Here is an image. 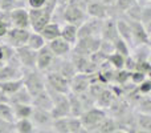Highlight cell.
<instances>
[{
    "label": "cell",
    "mask_w": 151,
    "mask_h": 133,
    "mask_svg": "<svg viewBox=\"0 0 151 133\" xmlns=\"http://www.w3.org/2000/svg\"><path fill=\"white\" fill-rule=\"evenodd\" d=\"M134 125L142 131L151 132V115L134 112Z\"/></svg>",
    "instance_id": "484cf974"
},
{
    "label": "cell",
    "mask_w": 151,
    "mask_h": 133,
    "mask_svg": "<svg viewBox=\"0 0 151 133\" xmlns=\"http://www.w3.org/2000/svg\"><path fill=\"white\" fill-rule=\"evenodd\" d=\"M27 47H29L31 49H33V51H40L42 47H45L47 45V41H45L44 39H42V36L39 33V32H32L31 31V33H29V37H28V40H27Z\"/></svg>",
    "instance_id": "83f0119b"
},
{
    "label": "cell",
    "mask_w": 151,
    "mask_h": 133,
    "mask_svg": "<svg viewBox=\"0 0 151 133\" xmlns=\"http://www.w3.org/2000/svg\"><path fill=\"white\" fill-rule=\"evenodd\" d=\"M60 17L65 24H70L74 27H80L88 19L86 15V5L80 3L78 0H72L68 5H65L64 8L56 7L55 12L52 15V20L56 17Z\"/></svg>",
    "instance_id": "6da1fadb"
},
{
    "label": "cell",
    "mask_w": 151,
    "mask_h": 133,
    "mask_svg": "<svg viewBox=\"0 0 151 133\" xmlns=\"http://www.w3.org/2000/svg\"><path fill=\"white\" fill-rule=\"evenodd\" d=\"M48 47L56 57H68L72 52V47L66 41H64L61 37H57L50 43H48Z\"/></svg>",
    "instance_id": "ac0fdd59"
},
{
    "label": "cell",
    "mask_w": 151,
    "mask_h": 133,
    "mask_svg": "<svg viewBox=\"0 0 151 133\" xmlns=\"http://www.w3.org/2000/svg\"><path fill=\"white\" fill-rule=\"evenodd\" d=\"M15 53L17 56L23 69H36V56H37L36 51L31 49L27 45H23V47L16 48Z\"/></svg>",
    "instance_id": "4fadbf2b"
},
{
    "label": "cell",
    "mask_w": 151,
    "mask_h": 133,
    "mask_svg": "<svg viewBox=\"0 0 151 133\" xmlns=\"http://www.w3.org/2000/svg\"><path fill=\"white\" fill-rule=\"evenodd\" d=\"M12 132H13V124L0 120V133H12Z\"/></svg>",
    "instance_id": "f6af8a7d"
},
{
    "label": "cell",
    "mask_w": 151,
    "mask_h": 133,
    "mask_svg": "<svg viewBox=\"0 0 151 133\" xmlns=\"http://www.w3.org/2000/svg\"><path fill=\"white\" fill-rule=\"evenodd\" d=\"M23 86V80H12V81H4V83H0V91L4 93L5 97L13 94L16 91Z\"/></svg>",
    "instance_id": "f546056e"
},
{
    "label": "cell",
    "mask_w": 151,
    "mask_h": 133,
    "mask_svg": "<svg viewBox=\"0 0 151 133\" xmlns=\"http://www.w3.org/2000/svg\"><path fill=\"white\" fill-rule=\"evenodd\" d=\"M98 51H101L102 53H105L106 56H109V55H111V53H114V45H113V43L101 40V44H99Z\"/></svg>",
    "instance_id": "ee69618b"
},
{
    "label": "cell",
    "mask_w": 151,
    "mask_h": 133,
    "mask_svg": "<svg viewBox=\"0 0 151 133\" xmlns=\"http://www.w3.org/2000/svg\"><path fill=\"white\" fill-rule=\"evenodd\" d=\"M129 78H130V72H127L126 69H119L115 70L114 76H113V81L110 85H125L129 83Z\"/></svg>",
    "instance_id": "e575fe53"
},
{
    "label": "cell",
    "mask_w": 151,
    "mask_h": 133,
    "mask_svg": "<svg viewBox=\"0 0 151 133\" xmlns=\"http://www.w3.org/2000/svg\"><path fill=\"white\" fill-rule=\"evenodd\" d=\"M89 60L93 64H96L97 67H99V65H102L105 61H107V56L105 55V53H102L101 51H97V52L91 53V55L89 56Z\"/></svg>",
    "instance_id": "f35d334b"
},
{
    "label": "cell",
    "mask_w": 151,
    "mask_h": 133,
    "mask_svg": "<svg viewBox=\"0 0 151 133\" xmlns=\"http://www.w3.org/2000/svg\"><path fill=\"white\" fill-rule=\"evenodd\" d=\"M55 9L56 8L48 7V5H45L41 9H28L29 24H31L32 31L40 33V31L52 21V15L55 12Z\"/></svg>",
    "instance_id": "3957f363"
},
{
    "label": "cell",
    "mask_w": 151,
    "mask_h": 133,
    "mask_svg": "<svg viewBox=\"0 0 151 133\" xmlns=\"http://www.w3.org/2000/svg\"><path fill=\"white\" fill-rule=\"evenodd\" d=\"M115 93L113 92V89L110 86H106L98 96L96 97V107L99 109L107 110L110 108V105L113 104V101L115 100Z\"/></svg>",
    "instance_id": "d6986e66"
},
{
    "label": "cell",
    "mask_w": 151,
    "mask_h": 133,
    "mask_svg": "<svg viewBox=\"0 0 151 133\" xmlns=\"http://www.w3.org/2000/svg\"><path fill=\"white\" fill-rule=\"evenodd\" d=\"M0 120L5 121V123H15V116H13V110L8 102H0Z\"/></svg>",
    "instance_id": "836d02e7"
},
{
    "label": "cell",
    "mask_w": 151,
    "mask_h": 133,
    "mask_svg": "<svg viewBox=\"0 0 151 133\" xmlns=\"http://www.w3.org/2000/svg\"><path fill=\"white\" fill-rule=\"evenodd\" d=\"M25 4L28 5V9H41L48 4V0H27Z\"/></svg>",
    "instance_id": "7bdbcfd3"
},
{
    "label": "cell",
    "mask_w": 151,
    "mask_h": 133,
    "mask_svg": "<svg viewBox=\"0 0 151 133\" xmlns=\"http://www.w3.org/2000/svg\"><path fill=\"white\" fill-rule=\"evenodd\" d=\"M99 1H102L104 4H106V5H109V7H111V5L114 4L115 0H99Z\"/></svg>",
    "instance_id": "681fc988"
},
{
    "label": "cell",
    "mask_w": 151,
    "mask_h": 133,
    "mask_svg": "<svg viewBox=\"0 0 151 133\" xmlns=\"http://www.w3.org/2000/svg\"><path fill=\"white\" fill-rule=\"evenodd\" d=\"M149 77V76L143 75V73L141 72H137V70H133V72H130V78H129V83H131L133 85L138 86L141 83H143L146 78Z\"/></svg>",
    "instance_id": "ab89813d"
},
{
    "label": "cell",
    "mask_w": 151,
    "mask_h": 133,
    "mask_svg": "<svg viewBox=\"0 0 151 133\" xmlns=\"http://www.w3.org/2000/svg\"><path fill=\"white\" fill-rule=\"evenodd\" d=\"M7 102L9 105H16V104H25L31 105L32 104V96L28 93L24 86H21L19 91H16L13 94L7 97Z\"/></svg>",
    "instance_id": "7402d4cb"
},
{
    "label": "cell",
    "mask_w": 151,
    "mask_h": 133,
    "mask_svg": "<svg viewBox=\"0 0 151 133\" xmlns=\"http://www.w3.org/2000/svg\"><path fill=\"white\" fill-rule=\"evenodd\" d=\"M13 56H15V49L5 43L0 41V63L7 64Z\"/></svg>",
    "instance_id": "d590c367"
},
{
    "label": "cell",
    "mask_w": 151,
    "mask_h": 133,
    "mask_svg": "<svg viewBox=\"0 0 151 133\" xmlns=\"http://www.w3.org/2000/svg\"><path fill=\"white\" fill-rule=\"evenodd\" d=\"M114 53H118V55L123 56V57H127V56H130L131 53V48L129 47L127 44H126L123 40L121 39H117L114 41Z\"/></svg>",
    "instance_id": "74e56055"
},
{
    "label": "cell",
    "mask_w": 151,
    "mask_h": 133,
    "mask_svg": "<svg viewBox=\"0 0 151 133\" xmlns=\"http://www.w3.org/2000/svg\"><path fill=\"white\" fill-rule=\"evenodd\" d=\"M117 32L118 37L126 43L129 47L133 49V41H131V29L129 25V21L125 17H118L117 19Z\"/></svg>",
    "instance_id": "ffe728a7"
},
{
    "label": "cell",
    "mask_w": 151,
    "mask_h": 133,
    "mask_svg": "<svg viewBox=\"0 0 151 133\" xmlns=\"http://www.w3.org/2000/svg\"><path fill=\"white\" fill-rule=\"evenodd\" d=\"M102 23H104V20L88 17L82 25L78 27V31H77L78 39H81V37H88V36L99 37V35H101ZM99 39H101V37H99Z\"/></svg>",
    "instance_id": "7c38bea8"
},
{
    "label": "cell",
    "mask_w": 151,
    "mask_h": 133,
    "mask_svg": "<svg viewBox=\"0 0 151 133\" xmlns=\"http://www.w3.org/2000/svg\"><path fill=\"white\" fill-rule=\"evenodd\" d=\"M99 44H101V39L99 37H94V36L81 37L72 47V53H77V55L88 56L89 57L91 53L98 51Z\"/></svg>",
    "instance_id": "5b68a950"
},
{
    "label": "cell",
    "mask_w": 151,
    "mask_h": 133,
    "mask_svg": "<svg viewBox=\"0 0 151 133\" xmlns=\"http://www.w3.org/2000/svg\"><path fill=\"white\" fill-rule=\"evenodd\" d=\"M101 40L104 41H109V43H113L118 37V32H117V19L114 17H107L104 20L102 23V28H101V35H99Z\"/></svg>",
    "instance_id": "9a60e30c"
},
{
    "label": "cell",
    "mask_w": 151,
    "mask_h": 133,
    "mask_svg": "<svg viewBox=\"0 0 151 133\" xmlns=\"http://www.w3.org/2000/svg\"><path fill=\"white\" fill-rule=\"evenodd\" d=\"M150 91H151V81L149 77H147L143 83H141L137 86V92H138L139 94H142V96H149Z\"/></svg>",
    "instance_id": "b9f144b4"
},
{
    "label": "cell",
    "mask_w": 151,
    "mask_h": 133,
    "mask_svg": "<svg viewBox=\"0 0 151 133\" xmlns=\"http://www.w3.org/2000/svg\"><path fill=\"white\" fill-rule=\"evenodd\" d=\"M60 32H61V24L50 21L49 24H47V25L40 31V35H41L42 39H44L48 44V43H50L52 40L60 37Z\"/></svg>",
    "instance_id": "603a6c76"
},
{
    "label": "cell",
    "mask_w": 151,
    "mask_h": 133,
    "mask_svg": "<svg viewBox=\"0 0 151 133\" xmlns=\"http://www.w3.org/2000/svg\"><path fill=\"white\" fill-rule=\"evenodd\" d=\"M138 3H150V0H135Z\"/></svg>",
    "instance_id": "f5cc1de1"
},
{
    "label": "cell",
    "mask_w": 151,
    "mask_h": 133,
    "mask_svg": "<svg viewBox=\"0 0 151 133\" xmlns=\"http://www.w3.org/2000/svg\"><path fill=\"white\" fill-rule=\"evenodd\" d=\"M69 86H70V93L74 94L85 93V92H88L89 86H90V76L77 73L73 78H70Z\"/></svg>",
    "instance_id": "e0dca14e"
},
{
    "label": "cell",
    "mask_w": 151,
    "mask_h": 133,
    "mask_svg": "<svg viewBox=\"0 0 151 133\" xmlns=\"http://www.w3.org/2000/svg\"><path fill=\"white\" fill-rule=\"evenodd\" d=\"M113 133H127V132H126L125 129H117V131H114Z\"/></svg>",
    "instance_id": "816d5d0a"
},
{
    "label": "cell",
    "mask_w": 151,
    "mask_h": 133,
    "mask_svg": "<svg viewBox=\"0 0 151 133\" xmlns=\"http://www.w3.org/2000/svg\"><path fill=\"white\" fill-rule=\"evenodd\" d=\"M13 110V116H15V121L16 120H21V118H29L32 115L33 107L32 105H25V104H16V105H11Z\"/></svg>",
    "instance_id": "f1b7e54d"
},
{
    "label": "cell",
    "mask_w": 151,
    "mask_h": 133,
    "mask_svg": "<svg viewBox=\"0 0 151 133\" xmlns=\"http://www.w3.org/2000/svg\"><path fill=\"white\" fill-rule=\"evenodd\" d=\"M45 75V83H47V88L52 89V91L57 92L61 94H68L70 93V86H69V80L61 76L57 72H47Z\"/></svg>",
    "instance_id": "8992f818"
},
{
    "label": "cell",
    "mask_w": 151,
    "mask_h": 133,
    "mask_svg": "<svg viewBox=\"0 0 151 133\" xmlns=\"http://www.w3.org/2000/svg\"><path fill=\"white\" fill-rule=\"evenodd\" d=\"M72 0H56V4H57L58 8H64L65 5H68Z\"/></svg>",
    "instance_id": "7dc6e473"
},
{
    "label": "cell",
    "mask_w": 151,
    "mask_h": 133,
    "mask_svg": "<svg viewBox=\"0 0 151 133\" xmlns=\"http://www.w3.org/2000/svg\"><path fill=\"white\" fill-rule=\"evenodd\" d=\"M29 120L32 121V124H33V126L36 129L52 128L53 118H52V116H50V112H48V110H42V109L33 108Z\"/></svg>",
    "instance_id": "5bb4252c"
},
{
    "label": "cell",
    "mask_w": 151,
    "mask_h": 133,
    "mask_svg": "<svg viewBox=\"0 0 151 133\" xmlns=\"http://www.w3.org/2000/svg\"><path fill=\"white\" fill-rule=\"evenodd\" d=\"M137 72H141L143 73V75L146 76H150L151 73V64H150V60L147 61H138V63H135V69Z\"/></svg>",
    "instance_id": "60d3db41"
},
{
    "label": "cell",
    "mask_w": 151,
    "mask_h": 133,
    "mask_svg": "<svg viewBox=\"0 0 151 133\" xmlns=\"http://www.w3.org/2000/svg\"><path fill=\"white\" fill-rule=\"evenodd\" d=\"M12 133H15V132H12Z\"/></svg>",
    "instance_id": "11a10c76"
},
{
    "label": "cell",
    "mask_w": 151,
    "mask_h": 133,
    "mask_svg": "<svg viewBox=\"0 0 151 133\" xmlns=\"http://www.w3.org/2000/svg\"><path fill=\"white\" fill-rule=\"evenodd\" d=\"M125 59L123 56L118 55V53H111V55L107 56V63L110 64V67L115 70H119V69H123L125 67Z\"/></svg>",
    "instance_id": "8d00e7d4"
},
{
    "label": "cell",
    "mask_w": 151,
    "mask_h": 133,
    "mask_svg": "<svg viewBox=\"0 0 151 133\" xmlns=\"http://www.w3.org/2000/svg\"><path fill=\"white\" fill-rule=\"evenodd\" d=\"M33 133H55L52 128H42V129H35Z\"/></svg>",
    "instance_id": "c3c4849f"
},
{
    "label": "cell",
    "mask_w": 151,
    "mask_h": 133,
    "mask_svg": "<svg viewBox=\"0 0 151 133\" xmlns=\"http://www.w3.org/2000/svg\"><path fill=\"white\" fill-rule=\"evenodd\" d=\"M106 116H107L106 110L99 109V108H97V107H93V108H90V109L85 110L78 118H80V123H81L82 128L93 132L94 129L104 121V118L106 117Z\"/></svg>",
    "instance_id": "277c9868"
},
{
    "label": "cell",
    "mask_w": 151,
    "mask_h": 133,
    "mask_svg": "<svg viewBox=\"0 0 151 133\" xmlns=\"http://www.w3.org/2000/svg\"><path fill=\"white\" fill-rule=\"evenodd\" d=\"M130 55L135 60V63L150 60V45H139V47L133 48Z\"/></svg>",
    "instance_id": "4dcf8cb0"
},
{
    "label": "cell",
    "mask_w": 151,
    "mask_h": 133,
    "mask_svg": "<svg viewBox=\"0 0 151 133\" xmlns=\"http://www.w3.org/2000/svg\"><path fill=\"white\" fill-rule=\"evenodd\" d=\"M117 129H118V125L114 118L110 117V116H106L104 118V121L91 133H113L114 131H117Z\"/></svg>",
    "instance_id": "4316f807"
},
{
    "label": "cell",
    "mask_w": 151,
    "mask_h": 133,
    "mask_svg": "<svg viewBox=\"0 0 151 133\" xmlns=\"http://www.w3.org/2000/svg\"><path fill=\"white\" fill-rule=\"evenodd\" d=\"M133 110L137 113L151 115V99H150V96H141L139 97V100L134 104Z\"/></svg>",
    "instance_id": "1f68e13d"
},
{
    "label": "cell",
    "mask_w": 151,
    "mask_h": 133,
    "mask_svg": "<svg viewBox=\"0 0 151 133\" xmlns=\"http://www.w3.org/2000/svg\"><path fill=\"white\" fill-rule=\"evenodd\" d=\"M19 1H21V3H24V4H25V1H27V0H19Z\"/></svg>",
    "instance_id": "db71d44e"
},
{
    "label": "cell",
    "mask_w": 151,
    "mask_h": 133,
    "mask_svg": "<svg viewBox=\"0 0 151 133\" xmlns=\"http://www.w3.org/2000/svg\"><path fill=\"white\" fill-rule=\"evenodd\" d=\"M9 27L11 28H20V29H29V16L28 8L19 7L9 12Z\"/></svg>",
    "instance_id": "30bf717a"
},
{
    "label": "cell",
    "mask_w": 151,
    "mask_h": 133,
    "mask_svg": "<svg viewBox=\"0 0 151 133\" xmlns=\"http://www.w3.org/2000/svg\"><path fill=\"white\" fill-rule=\"evenodd\" d=\"M86 15L88 17L105 20L107 17H111V7L104 4L99 0H91L86 4Z\"/></svg>",
    "instance_id": "8fae6325"
},
{
    "label": "cell",
    "mask_w": 151,
    "mask_h": 133,
    "mask_svg": "<svg viewBox=\"0 0 151 133\" xmlns=\"http://www.w3.org/2000/svg\"><path fill=\"white\" fill-rule=\"evenodd\" d=\"M77 31H78L77 27L70 25V24H64V25H61L60 37L64 40V41L68 43L70 47H73L76 43H77V40H78Z\"/></svg>",
    "instance_id": "cb8c5ba5"
},
{
    "label": "cell",
    "mask_w": 151,
    "mask_h": 133,
    "mask_svg": "<svg viewBox=\"0 0 151 133\" xmlns=\"http://www.w3.org/2000/svg\"><path fill=\"white\" fill-rule=\"evenodd\" d=\"M0 102H7V97L4 96V93L1 91H0Z\"/></svg>",
    "instance_id": "f907efd6"
},
{
    "label": "cell",
    "mask_w": 151,
    "mask_h": 133,
    "mask_svg": "<svg viewBox=\"0 0 151 133\" xmlns=\"http://www.w3.org/2000/svg\"><path fill=\"white\" fill-rule=\"evenodd\" d=\"M35 126L29 118H21L13 123V132L15 133H33Z\"/></svg>",
    "instance_id": "d6a6232c"
},
{
    "label": "cell",
    "mask_w": 151,
    "mask_h": 133,
    "mask_svg": "<svg viewBox=\"0 0 151 133\" xmlns=\"http://www.w3.org/2000/svg\"><path fill=\"white\" fill-rule=\"evenodd\" d=\"M31 29H20V28H9L5 35L4 40L5 44H8L9 47H12L13 49L19 47H23L27 44V40L29 37Z\"/></svg>",
    "instance_id": "9c48e42d"
},
{
    "label": "cell",
    "mask_w": 151,
    "mask_h": 133,
    "mask_svg": "<svg viewBox=\"0 0 151 133\" xmlns=\"http://www.w3.org/2000/svg\"><path fill=\"white\" fill-rule=\"evenodd\" d=\"M68 100L69 108H70V116L72 117H80L83 113V107L81 104L80 97L74 93H68Z\"/></svg>",
    "instance_id": "d4e9b609"
},
{
    "label": "cell",
    "mask_w": 151,
    "mask_h": 133,
    "mask_svg": "<svg viewBox=\"0 0 151 133\" xmlns=\"http://www.w3.org/2000/svg\"><path fill=\"white\" fill-rule=\"evenodd\" d=\"M21 80H23V86L32 97L44 92L47 88L45 75L37 69H23Z\"/></svg>",
    "instance_id": "7a4b0ae2"
},
{
    "label": "cell",
    "mask_w": 151,
    "mask_h": 133,
    "mask_svg": "<svg viewBox=\"0 0 151 133\" xmlns=\"http://www.w3.org/2000/svg\"><path fill=\"white\" fill-rule=\"evenodd\" d=\"M8 29H9V27H8L7 23H4V21L0 19V39H4L5 35H7Z\"/></svg>",
    "instance_id": "bcb514c9"
},
{
    "label": "cell",
    "mask_w": 151,
    "mask_h": 133,
    "mask_svg": "<svg viewBox=\"0 0 151 133\" xmlns=\"http://www.w3.org/2000/svg\"><path fill=\"white\" fill-rule=\"evenodd\" d=\"M126 20L129 21V25H130V29H131L133 48L139 47V45H150V32L139 21H133V20H129V19H126Z\"/></svg>",
    "instance_id": "52a82bcc"
},
{
    "label": "cell",
    "mask_w": 151,
    "mask_h": 133,
    "mask_svg": "<svg viewBox=\"0 0 151 133\" xmlns=\"http://www.w3.org/2000/svg\"><path fill=\"white\" fill-rule=\"evenodd\" d=\"M32 107L33 108H37V109H42V110H48V112H50V109H52L53 107V102H52V99H50V96L48 94L47 89H45L44 92H41V93L36 94V96L32 97Z\"/></svg>",
    "instance_id": "44dd1931"
},
{
    "label": "cell",
    "mask_w": 151,
    "mask_h": 133,
    "mask_svg": "<svg viewBox=\"0 0 151 133\" xmlns=\"http://www.w3.org/2000/svg\"><path fill=\"white\" fill-rule=\"evenodd\" d=\"M56 56L52 53V51L49 49L48 44L45 47H42L40 51H37V56H36V69L40 72L45 73L52 65L53 60Z\"/></svg>",
    "instance_id": "2e32d148"
},
{
    "label": "cell",
    "mask_w": 151,
    "mask_h": 133,
    "mask_svg": "<svg viewBox=\"0 0 151 133\" xmlns=\"http://www.w3.org/2000/svg\"><path fill=\"white\" fill-rule=\"evenodd\" d=\"M82 128L78 117H63L53 120L52 129L55 133H78V131Z\"/></svg>",
    "instance_id": "ba28073f"
}]
</instances>
